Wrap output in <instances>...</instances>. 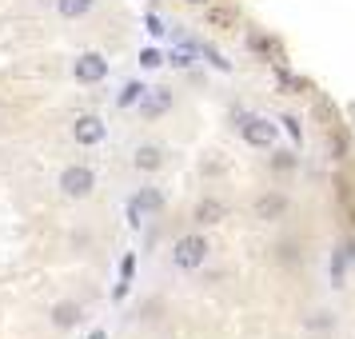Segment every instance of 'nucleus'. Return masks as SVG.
<instances>
[{"label": "nucleus", "mask_w": 355, "mask_h": 339, "mask_svg": "<svg viewBox=\"0 0 355 339\" xmlns=\"http://www.w3.org/2000/svg\"><path fill=\"white\" fill-rule=\"evenodd\" d=\"M204 259H208V240L204 236H180L176 247H172V263L184 268V272H196Z\"/></svg>", "instance_id": "nucleus-1"}, {"label": "nucleus", "mask_w": 355, "mask_h": 339, "mask_svg": "<svg viewBox=\"0 0 355 339\" xmlns=\"http://www.w3.org/2000/svg\"><path fill=\"white\" fill-rule=\"evenodd\" d=\"M240 132H243V140H248L252 148H272L275 144V124H268L263 116H243Z\"/></svg>", "instance_id": "nucleus-2"}, {"label": "nucleus", "mask_w": 355, "mask_h": 339, "mask_svg": "<svg viewBox=\"0 0 355 339\" xmlns=\"http://www.w3.org/2000/svg\"><path fill=\"white\" fill-rule=\"evenodd\" d=\"M60 188H64V195H72V200H84V195L96 188V176H92V168H64Z\"/></svg>", "instance_id": "nucleus-3"}, {"label": "nucleus", "mask_w": 355, "mask_h": 339, "mask_svg": "<svg viewBox=\"0 0 355 339\" xmlns=\"http://www.w3.org/2000/svg\"><path fill=\"white\" fill-rule=\"evenodd\" d=\"M160 208H164V195L156 192V188H140V192L132 195V204H128V224L140 227L144 211H160Z\"/></svg>", "instance_id": "nucleus-4"}, {"label": "nucleus", "mask_w": 355, "mask_h": 339, "mask_svg": "<svg viewBox=\"0 0 355 339\" xmlns=\"http://www.w3.org/2000/svg\"><path fill=\"white\" fill-rule=\"evenodd\" d=\"M104 76H108V60L100 52H84L80 60H76V80L80 84H100Z\"/></svg>", "instance_id": "nucleus-5"}, {"label": "nucleus", "mask_w": 355, "mask_h": 339, "mask_svg": "<svg viewBox=\"0 0 355 339\" xmlns=\"http://www.w3.org/2000/svg\"><path fill=\"white\" fill-rule=\"evenodd\" d=\"M104 120L100 116H80L76 120V128H72V136H76V144H84V148H92V144H100L104 140Z\"/></svg>", "instance_id": "nucleus-6"}, {"label": "nucleus", "mask_w": 355, "mask_h": 339, "mask_svg": "<svg viewBox=\"0 0 355 339\" xmlns=\"http://www.w3.org/2000/svg\"><path fill=\"white\" fill-rule=\"evenodd\" d=\"M288 211V195H279V192H268V195H259L256 200V220H279Z\"/></svg>", "instance_id": "nucleus-7"}, {"label": "nucleus", "mask_w": 355, "mask_h": 339, "mask_svg": "<svg viewBox=\"0 0 355 339\" xmlns=\"http://www.w3.org/2000/svg\"><path fill=\"white\" fill-rule=\"evenodd\" d=\"M172 108V92L168 88H156V92H144V100H140V112L144 116H160Z\"/></svg>", "instance_id": "nucleus-8"}, {"label": "nucleus", "mask_w": 355, "mask_h": 339, "mask_svg": "<svg viewBox=\"0 0 355 339\" xmlns=\"http://www.w3.org/2000/svg\"><path fill=\"white\" fill-rule=\"evenodd\" d=\"M132 164L140 168V172H156L164 164V152L156 144H144V148H136V156H132Z\"/></svg>", "instance_id": "nucleus-9"}, {"label": "nucleus", "mask_w": 355, "mask_h": 339, "mask_svg": "<svg viewBox=\"0 0 355 339\" xmlns=\"http://www.w3.org/2000/svg\"><path fill=\"white\" fill-rule=\"evenodd\" d=\"M224 216H227V208L220 200H200L196 204V224H220Z\"/></svg>", "instance_id": "nucleus-10"}, {"label": "nucleus", "mask_w": 355, "mask_h": 339, "mask_svg": "<svg viewBox=\"0 0 355 339\" xmlns=\"http://www.w3.org/2000/svg\"><path fill=\"white\" fill-rule=\"evenodd\" d=\"M144 84L140 80H128L124 84V88H120V96H116V104H120V108H136V104H140V100H144Z\"/></svg>", "instance_id": "nucleus-11"}, {"label": "nucleus", "mask_w": 355, "mask_h": 339, "mask_svg": "<svg viewBox=\"0 0 355 339\" xmlns=\"http://www.w3.org/2000/svg\"><path fill=\"white\" fill-rule=\"evenodd\" d=\"M52 323H56V327H76V323H80V307L76 304H60L56 311H52Z\"/></svg>", "instance_id": "nucleus-12"}, {"label": "nucleus", "mask_w": 355, "mask_h": 339, "mask_svg": "<svg viewBox=\"0 0 355 339\" xmlns=\"http://www.w3.org/2000/svg\"><path fill=\"white\" fill-rule=\"evenodd\" d=\"M56 8H60V17L76 20L84 12H92V0H56Z\"/></svg>", "instance_id": "nucleus-13"}, {"label": "nucleus", "mask_w": 355, "mask_h": 339, "mask_svg": "<svg viewBox=\"0 0 355 339\" xmlns=\"http://www.w3.org/2000/svg\"><path fill=\"white\" fill-rule=\"evenodd\" d=\"M275 84H279L284 92H300V88H304V80H300V76H291L288 68H275Z\"/></svg>", "instance_id": "nucleus-14"}, {"label": "nucleus", "mask_w": 355, "mask_h": 339, "mask_svg": "<svg viewBox=\"0 0 355 339\" xmlns=\"http://www.w3.org/2000/svg\"><path fill=\"white\" fill-rule=\"evenodd\" d=\"M208 24L211 28H227V24H236V12H232V8H211Z\"/></svg>", "instance_id": "nucleus-15"}, {"label": "nucleus", "mask_w": 355, "mask_h": 339, "mask_svg": "<svg viewBox=\"0 0 355 339\" xmlns=\"http://www.w3.org/2000/svg\"><path fill=\"white\" fill-rule=\"evenodd\" d=\"M327 152H331V160H343V156H347V136H343V132L327 136Z\"/></svg>", "instance_id": "nucleus-16"}, {"label": "nucleus", "mask_w": 355, "mask_h": 339, "mask_svg": "<svg viewBox=\"0 0 355 339\" xmlns=\"http://www.w3.org/2000/svg\"><path fill=\"white\" fill-rule=\"evenodd\" d=\"M140 64H144V68H160L164 64L160 49H144V52H140Z\"/></svg>", "instance_id": "nucleus-17"}, {"label": "nucleus", "mask_w": 355, "mask_h": 339, "mask_svg": "<svg viewBox=\"0 0 355 339\" xmlns=\"http://www.w3.org/2000/svg\"><path fill=\"white\" fill-rule=\"evenodd\" d=\"M248 44H252V52H279L275 49V40H268V36H252Z\"/></svg>", "instance_id": "nucleus-18"}, {"label": "nucleus", "mask_w": 355, "mask_h": 339, "mask_svg": "<svg viewBox=\"0 0 355 339\" xmlns=\"http://www.w3.org/2000/svg\"><path fill=\"white\" fill-rule=\"evenodd\" d=\"M120 275H124V279L132 284V275H136V256H132V252H128L124 259H120Z\"/></svg>", "instance_id": "nucleus-19"}, {"label": "nucleus", "mask_w": 355, "mask_h": 339, "mask_svg": "<svg viewBox=\"0 0 355 339\" xmlns=\"http://www.w3.org/2000/svg\"><path fill=\"white\" fill-rule=\"evenodd\" d=\"M291 164H295V160H291V152H275V160H272V168H275V172H288Z\"/></svg>", "instance_id": "nucleus-20"}, {"label": "nucleus", "mask_w": 355, "mask_h": 339, "mask_svg": "<svg viewBox=\"0 0 355 339\" xmlns=\"http://www.w3.org/2000/svg\"><path fill=\"white\" fill-rule=\"evenodd\" d=\"M172 64H180V68H184V64H192V52H188V49H180L176 56H172Z\"/></svg>", "instance_id": "nucleus-21"}, {"label": "nucleus", "mask_w": 355, "mask_h": 339, "mask_svg": "<svg viewBox=\"0 0 355 339\" xmlns=\"http://www.w3.org/2000/svg\"><path fill=\"white\" fill-rule=\"evenodd\" d=\"M284 124H288V132L300 140V120H295V116H284Z\"/></svg>", "instance_id": "nucleus-22"}, {"label": "nucleus", "mask_w": 355, "mask_h": 339, "mask_svg": "<svg viewBox=\"0 0 355 339\" xmlns=\"http://www.w3.org/2000/svg\"><path fill=\"white\" fill-rule=\"evenodd\" d=\"M148 33H152V36H160V33H164V24H160V17H148Z\"/></svg>", "instance_id": "nucleus-23"}, {"label": "nucleus", "mask_w": 355, "mask_h": 339, "mask_svg": "<svg viewBox=\"0 0 355 339\" xmlns=\"http://www.w3.org/2000/svg\"><path fill=\"white\" fill-rule=\"evenodd\" d=\"M188 4H208V0H188Z\"/></svg>", "instance_id": "nucleus-24"}]
</instances>
